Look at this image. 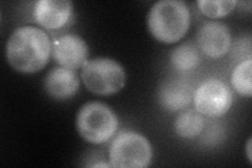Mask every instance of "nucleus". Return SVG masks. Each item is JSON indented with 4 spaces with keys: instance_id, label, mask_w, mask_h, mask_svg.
<instances>
[{
    "instance_id": "obj_1",
    "label": "nucleus",
    "mask_w": 252,
    "mask_h": 168,
    "mask_svg": "<svg viewBox=\"0 0 252 168\" xmlns=\"http://www.w3.org/2000/svg\"><path fill=\"white\" fill-rule=\"evenodd\" d=\"M52 44L50 37L43 30L33 26L20 27L7 40L6 60L20 73H36L49 63Z\"/></svg>"
},
{
    "instance_id": "obj_2",
    "label": "nucleus",
    "mask_w": 252,
    "mask_h": 168,
    "mask_svg": "<svg viewBox=\"0 0 252 168\" xmlns=\"http://www.w3.org/2000/svg\"><path fill=\"white\" fill-rule=\"evenodd\" d=\"M190 26V11L181 0H161L148 12L147 27L158 41L171 44L182 39Z\"/></svg>"
},
{
    "instance_id": "obj_3",
    "label": "nucleus",
    "mask_w": 252,
    "mask_h": 168,
    "mask_svg": "<svg viewBox=\"0 0 252 168\" xmlns=\"http://www.w3.org/2000/svg\"><path fill=\"white\" fill-rule=\"evenodd\" d=\"M118 125L119 121L114 110L100 102L84 104L76 118V127L80 137L96 145L113 138Z\"/></svg>"
},
{
    "instance_id": "obj_4",
    "label": "nucleus",
    "mask_w": 252,
    "mask_h": 168,
    "mask_svg": "<svg viewBox=\"0 0 252 168\" xmlns=\"http://www.w3.org/2000/svg\"><path fill=\"white\" fill-rule=\"evenodd\" d=\"M81 79L90 92L100 96H112L124 87L126 74L119 62L101 57L84 63Z\"/></svg>"
},
{
    "instance_id": "obj_5",
    "label": "nucleus",
    "mask_w": 252,
    "mask_h": 168,
    "mask_svg": "<svg viewBox=\"0 0 252 168\" xmlns=\"http://www.w3.org/2000/svg\"><path fill=\"white\" fill-rule=\"evenodd\" d=\"M151 143L136 132H122L109 147V164L119 168H145L152 162Z\"/></svg>"
},
{
    "instance_id": "obj_6",
    "label": "nucleus",
    "mask_w": 252,
    "mask_h": 168,
    "mask_svg": "<svg viewBox=\"0 0 252 168\" xmlns=\"http://www.w3.org/2000/svg\"><path fill=\"white\" fill-rule=\"evenodd\" d=\"M195 110L203 116L220 117L226 114L232 105V93L229 87L219 79L204 81L194 93Z\"/></svg>"
},
{
    "instance_id": "obj_7",
    "label": "nucleus",
    "mask_w": 252,
    "mask_h": 168,
    "mask_svg": "<svg viewBox=\"0 0 252 168\" xmlns=\"http://www.w3.org/2000/svg\"><path fill=\"white\" fill-rule=\"evenodd\" d=\"M89 46L85 40L75 34H66L54 40L52 55L62 67L77 69L84 66L89 57Z\"/></svg>"
},
{
    "instance_id": "obj_8",
    "label": "nucleus",
    "mask_w": 252,
    "mask_h": 168,
    "mask_svg": "<svg viewBox=\"0 0 252 168\" xmlns=\"http://www.w3.org/2000/svg\"><path fill=\"white\" fill-rule=\"evenodd\" d=\"M198 44L201 51L210 58L223 57L231 46V33L226 25L219 21H210L199 30Z\"/></svg>"
},
{
    "instance_id": "obj_9",
    "label": "nucleus",
    "mask_w": 252,
    "mask_h": 168,
    "mask_svg": "<svg viewBox=\"0 0 252 168\" xmlns=\"http://www.w3.org/2000/svg\"><path fill=\"white\" fill-rule=\"evenodd\" d=\"M34 18L47 30L64 27L73 14V3L69 0H39L34 6Z\"/></svg>"
},
{
    "instance_id": "obj_10",
    "label": "nucleus",
    "mask_w": 252,
    "mask_h": 168,
    "mask_svg": "<svg viewBox=\"0 0 252 168\" xmlns=\"http://www.w3.org/2000/svg\"><path fill=\"white\" fill-rule=\"evenodd\" d=\"M80 81L73 69L62 67H54L44 79V89L51 97L65 100L77 94Z\"/></svg>"
},
{
    "instance_id": "obj_11",
    "label": "nucleus",
    "mask_w": 252,
    "mask_h": 168,
    "mask_svg": "<svg viewBox=\"0 0 252 168\" xmlns=\"http://www.w3.org/2000/svg\"><path fill=\"white\" fill-rule=\"evenodd\" d=\"M158 99L169 111H178L189 105L192 100L190 86L180 79H167L159 86Z\"/></svg>"
},
{
    "instance_id": "obj_12",
    "label": "nucleus",
    "mask_w": 252,
    "mask_h": 168,
    "mask_svg": "<svg viewBox=\"0 0 252 168\" xmlns=\"http://www.w3.org/2000/svg\"><path fill=\"white\" fill-rule=\"evenodd\" d=\"M204 118L199 111L186 110L180 114L175 121L177 134L184 139H193L202 133L204 129Z\"/></svg>"
},
{
    "instance_id": "obj_13",
    "label": "nucleus",
    "mask_w": 252,
    "mask_h": 168,
    "mask_svg": "<svg viewBox=\"0 0 252 168\" xmlns=\"http://www.w3.org/2000/svg\"><path fill=\"white\" fill-rule=\"evenodd\" d=\"M200 61L198 47L190 42L177 46L170 54L171 65L182 71L194 69L200 65Z\"/></svg>"
},
{
    "instance_id": "obj_14",
    "label": "nucleus",
    "mask_w": 252,
    "mask_h": 168,
    "mask_svg": "<svg viewBox=\"0 0 252 168\" xmlns=\"http://www.w3.org/2000/svg\"><path fill=\"white\" fill-rule=\"evenodd\" d=\"M251 67V59L244 60L235 67L231 74V84L235 92L248 98L252 95Z\"/></svg>"
},
{
    "instance_id": "obj_15",
    "label": "nucleus",
    "mask_w": 252,
    "mask_h": 168,
    "mask_svg": "<svg viewBox=\"0 0 252 168\" xmlns=\"http://www.w3.org/2000/svg\"><path fill=\"white\" fill-rule=\"evenodd\" d=\"M196 3L204 15L211 18H219L233 11L238 2L234 0H199Z\"/></svg>"
},
{
    "instance_id": "obj_16",
    "label": "nucleus",
    "mask_w": 252,
    "mask_h": 168,
    "mask_svg": "<svg viewBox=\"0 0 252 168\" xmlns=\"http://www.w3.org/2000/svg\"><path fill=\"white\" fill-rule=\"evenodd\" d=\"M251 139H249L248 140V142H247V146H246V151H247V157H248V160H249V162L250 163H252V158H251Z\"/></svg>"
},
{
    "instance_id": "obj_17",
    "label": "nucleus",
    "mask_w": 252,
    "mask_h": 168,
    "mask_svg": "<svg viewBox=\"0 0 252 168\" xmlns=\"http://www.w3.org/2000/svg\"><path fill=\"white\" fill-rule=\"evenodd\" d=\"M92 167H112L109 163L108 164H104V163H97V164H92Z\"/></svg>"
}]
</instances>
